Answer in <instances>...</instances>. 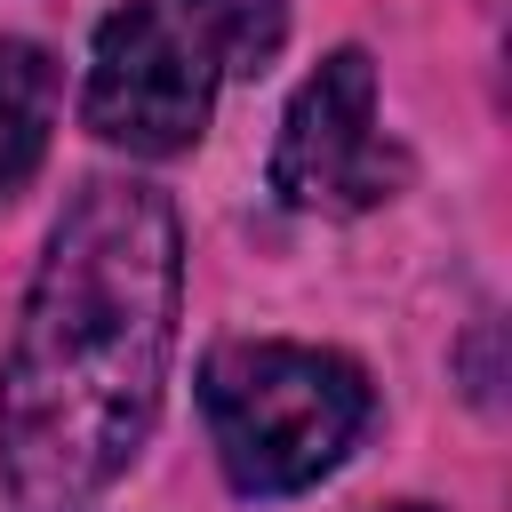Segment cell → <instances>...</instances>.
<instances>
[{
  "label": "cell",
  "mask_w": 512,
  "mask_h": 512,
  "mask_svg": "<svg viewBox=\"0 0 512 512\" xmlns=\"http://www.w3.org/2000/svg\"><path fill=\"white\" fill-rule=\"evenodd\" d=\"M184 8L208 32V48H216L224 72H264L272 48H280V32H288V0H184Z\"/></svg>",
  "instance_id": "cell-6"
},
{
  "label": "cell",
  "mask_w": 512,
  "mask_h": 512,
  "mask_svg": "<svg viewBox=\"0 0 512 512\" xmlns=\"http://www.w3.org/2000/svg\"><path fill=\"white\" fill-rule=\"evenodd\" d=\"M216 48L192 24L184 0H120L96 24V56H88V128L104 144H128L144 160L184 152L208 128V96H216Z\"/></svg>",
  "instance_id": "cell-3"
},
{
  "label": "cell",
  "mask_w": 512,
  "mask_h": 512,
  "mask_svg": "<svg viewBox=\"0 0 512 512\" xmlns=\"http://www.w3.org/2000/svg\"><path fill=\"white\" fill-rule=\"evenodd\" d=\"M392 512H424V504H392Z\"/></svg>",
  "instance_id": "cell-7"
},
{
  "label": "cell",
  "mask_w": 512,
  "mask_h": 512,
  "mask_svg": "<svg viewBox=\"0 0 512 512\" xmlns=\"http://www.w3.org/2000/svg\"><path fill=\"white\" fill-rule=\"evenodd\" d=\"M176 288V208L128 176L80 184L0 360V488L24 512H80L128 472L160 416Z\"/></svg>",
  "instance_id": "cell-1"
},
{
  "label": "cell",
  "mask_w": 512,
  "mask_h": 512,
  "mask_svg": "<svg viewBox=\"0 0 512 512\" xmlns=\"http://www.w3.org/2000/svg\"><path fill=\"white\" fill-rule=\"evenodd\" d=\"M400 152L376 128V64L360 48H336L280 120L272 144V192L296 208H328V216H360L376 200L400 192Z\"/></svg>",
  "instance_id": "cell-4"
},
{
  "label": "cell",
  "mask_w": 512,
  "mask_h": 512,
  "mask_svg": "<svg viewBox=\"0 0 512 512\" xmlns=\"http://www.w3.org/2000/svg\"><path fill=\"white\" fill-rule=\"evenodd\" d=\"M200 408L232 488L296 496L368 424V376L320 344H224L200 368Z\"/></svg>",
  "instance_id": "cell-2"
},
{
  "label": "cell",
  "mask_w": 512,
  "mask_h": 512,
  "mask_svg": "<svg viewBox=\"0 0 512 512\" xmlns=\"http://www.w3.org/2000/svg\"><path fill=\"white\" fill-rule=\"evenodd\" d=\"M56 120V64L32 40H0V200L40 168Z\"/></svg>",
  "instance_id": "cell-5"
}]
</instances>
